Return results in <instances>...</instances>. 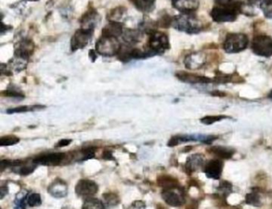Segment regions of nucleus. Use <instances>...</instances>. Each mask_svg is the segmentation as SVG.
<instances>
[{
	"mask_svg": "<svg viewBox=\"0 0 272 209\" xmlns=\"http://www.w3.org/2000/svg\"><path fill=\"white\" fill-rule=\"evenodd\" d=\"M172 27L185 33L198 34L203 29L201 21L192 14H180L172 18Z\"/></svg>",
	"mask_w": 272,
	"mask_h": 209,
	"instance_id": "obj_1",
	"label": "nucleus"
},
{
	"mask_svg": "<svg viewBox=\"0 0 272 209\" xmlns=\"http://www.w3.org/2000/svg\"><path fill=\"white\" fill-rule=\"evenodd\" d=\"M243 8L215 5L210 11V16L217 23L235 22L238 15L242 13Z\"/></svg>",
	"mask_w": 272,
	"mask_h": 209,
	"instance_id": "obj_2",
	"label": "nucleus"
},
{
	"mask_svg": "<svg viewBox=\"0 0 272 209\" xmlns=\"http://www.w3.org/2000/svg\"><path fill=\"white\" fill-rule=\"evenodd\" d=\"M120 45L117 38L102 36L95 45L97 53L105 57L117 55L120 51Z\"/></svg>",
	"mask_w": 272,
	"mask_h": 209,
	"instance_id": "obj_3",
	"label": "nucleus"
},
{
	"mask_svg": "<svg viewBox=\"0 0 272 209\" xmlns=\"http://www.w3.org/2000/svg\"><path fill=\"white\" fill-rule=\"evenodd\" d=\"M248 36L245 34H228L224 40L223 48L228 54H236L248 47Z\"/></svg>",
	"mask_w": 272,
	"mask_h": 209,
	"instance_id": "obj_4",
	"label": "nucleus"
},
{
	"mask_svg": "<svg viewBox=\"0 0 272 209\" xmlns=\"http://www.w3.org/2000/svg\"><path fill=\"white\" fill-rule=\"evenodd\" d=\"M147 47L152 54H163L170 48L169 38L163 32L154 31L149 35Z\"/></svg>",
	"mask_w": 272,
	"mask_h": 209,
	"instance_id": "obj_5",
	"label": "nucleus"
},
{
	"mask_svg": "<svg viewBox=\"0 0 272 209\" xmlns=\"http://www.w3.org/2000/svg\"><path fill=\"white\" fill-rule=\"evenodd\" d=\"M252 50L260 57L272 56V38L267 35H258L252 39Z\"/></svg>",
	"mask_w": 272,
	"mask_h": 209,
	"instance_id": "obj_6",
	"label": "nucleus"
},
{
	"mask_svg": "<svg viewBox=\"0 0 272 209\" xmlns=\"http://www.w3.org/2000/svg\"><path fill=\"white\" fill-rule=\"evenodd\" d=\"M161 196L165 203L172 207H180L183 205L185 202L183 192L179 189V187L164 189L161 193Z\"/></svg>",
	"mask_w": 272,
	"mask_h": 209,
	"instance_id": "obj_7",
	"label": "nucleus"
},
{
	"mask_svg": "<svg viewBox=\"0 0 272 209\" xmlns=\"http://www.w3.org/2000/svg\"><path fill=\"white\" fill-rule=\"evenodd\" d=\"M98 185L91 180H80L75 186V193L82 198H90L98 193Z\"/></svg>",
	"mask_w": 272,
	"mask_h": 209,
	"instance_id": "obj_8",
	"label": "nucleus"
},
{
	"mask_svg": "<svg viewBox=\"0 0 272 209\" xmlns=\"http://www.w3.org/2000/svg\"><path fill=\"white\" fill-rule=\"evenodd\" d=\"M94 31L79 29L74 33L71 41V50L73 51L85 48L90 41Z\"/></svg>",
	"mask_w": 272,
	"mask_h": 209,
	"instance_id": "obj_9",
	"label": "nucleus"
},
{
	"mask_svg": "<svg viewBox=\"0 0 272 209\" xmlns=\"http://www.w3.org/2000/svg\"><path fill=\"white\" fill-rule=\"evenodd\" d=\"M67 155L63 153H53V154H43L33 160L36 165H46V166H56L59 165L65 161Z\"/></svg>",
	"mask_w": 272,
	"mask_h": 209,
	"instance_id": "obj_10",
	"label": "nucleus"
},
{
	"mask_svg": "<svg viewBox=\"0 0 272 209\" xmlns=\"http://www.w3.org/2000/svg\"><path fill=\"white\" fill-rule=\"evenodd\" d=\"M184 63L185 67L189 70H199L205 65L207 57L202 52H195L186 56Z\"/></svg>",
	"mask_w": 272,
	"mask_h": 209,
	"instance_id": "obj_11",
	"label": "nucleus"
},
{
	"mask_svg": "<svg viewBox=\"0 0 272 209\" xmlns=\"http://www.w3.org/2000/svg\"><path fill=\"white\" fill-rule=\"evenodd\" d=\"M172 4L182 14H192L200 7V0H172Z\"/></svg>",
	"mask_w": 272,
	"mask_h": 209,
	"instance_id": "obj_12",
	"label": "nucleus"
},
{
	"mask_svg": "<svg viewBox=\"0 0 272 209\" xmlns=\"http://www.w3.org/2000/svg\"><path fill=\"white\" fill-rule=\"evenodd\" d=\"M48 193L54 198H64L68 193V186L64 181L57 178L49 186Z\"/></svg>",
	"mask_w": 272,
	"mask_h": 209,
	"instance_id": "obj_13",
	"label": "nucleus"
},
{
	"mask_svg": "<svg viewBox=\"0 0 272 209\" xmlns=\"http://www.w3.org/2000/svg\"><path fill=\"white\" fill-rule=\"evenodd\" d=\"M34 48H35V46H34L33 42L28 39H23L19 42L18 46L15 47V57L27 60L33 54Z\"/></svg>",
	"mask_w": 272,
	"mask_h": 209,
	"instance_id": "obj_14",
	"label": "nucleus"
},
{
	"mask_svg": "<svg viewBox=\"0 0 272 209\" xmlns=\"http://www.w3.org/2000/svg\"><path fill=\"white\" fill-rule=\"evenodd\" d=\"M223 161L221 160H211L204 167L206 176L211 179L218 180L221 178L223 171Z\"/></svg>",
	"mask_w": 272,
	"mask_h": 209,
	"instance_id": "obj_15",
	"label": "nucleus"
},
{
	"mask_svg": "<svg viewBox=\"0 0 272 209\" xmlns=\"http://www.w3.org/2000/svg\"><path fill=\"white\" fill-rule=\"evenodd\" d=\"M176 76L182 82H187V83L207 84L211 82V78H207V77L201 76L198 74H189L185 71H179L176 73Z\"/></svg>",
	"mask_w": 272,
	"mask_h": 209,
	"instance_id": "obj_16",
	"label": "nucleus"
},
{
	"mask_svg": "<svg viewBox=\"0 0 272 209\" xmlns=\"http://www.w3.org/2000/svg\"><path fill=\"white\" fill-rule=\"evenodd\" d=\"M123 25L119 22L110 21L102 30V36H110V37L118 38L123 36Z\"/></svg>",
	"mask_w": 272,
	"mask_h": 209,
	"instance_id": "obj_17",
	"label": "nucleus"
},
{
	"mask_svg": "<svg viewBox=\"0 0 272 209\" xmlns=\"http://www.w3.org/2000/svg\"><path fill=\"white\" fill-rule=\"evenodd\" d=\"M99 15L97 13V11H89L87 13L82 16V29L85 30L94 31L97 22H98Z\"/></svg>",
	"mask_w": 272,
	"mask_h": 209,
	"instance_id": "obj_18",
	"label": "nucleus"
},
{
	"mask_svg": "<svg viewBox=\"0 0 272 209\" xmlns=\"http://www.w3.org/2000/svg\"><path fill=\"white\" fill-rule=\"evenodd\" d=\"M204 156L201 154H194L188 158L186 162V168L188 172H193L201 168L204 164Z\"/></svg>",
	"mask_w": 272,
	"mask_h": 209,
	"instance_id": "obj_19",
	"label": "nucleus"
},
{
	"mask_svg": "<svg viewBox=\"0 0 272 209\" xmlns=\"http://www.w3.org/2000/svg\"><path fill=\"white\" fill-rule=\"evenodd\" d=\"M123 40L130 46L137 44L141 39V32L138 30L127 29L123 34Z\"/></svg>",
	"mask_w": 272,
	"mask_h": 209,
	"instance_id": "obj_20",
	"label": "nucleus"
},
{
	"mask_svg": "<svg viewBox=\"0 0 272 209\" xmlns=\"http://www.w3.org/2000/svg\"><path fill=\"white\" fill-rule=\"evenodd\" d=\"M133 4L138 11L149 13L155 8L156 0H133Z\"/></svg>",
	"mask_w": 272,
	"mask_h": 209,
	"instance_id": "obj_21",
	"label": "nucleus"
},
{
	"mask_svg": "<svg viewBox=\"0 0 272 209\" xmlns=\"http://www.w3.org/2000/svg\"><path fill=\"white\" fill-rule=\"evenodd\" d=\"M211 154L218 156L223 159H229L234 154V150L224 146H214L210 148Z\"/></svg>",
	"mask_w": 272,
	"mask_h": 209,
	"instance_id": "obj_22",
	"label": "nucleus"
},
{
	"mask_svg": "<svg viewBox=\"0 0 272 209\" xmlns=\"http://www.w3.org/2000/svg\"><path fill=\"white\" fill-rule=\"evenodd\" d=\"M82 209H105V204L102 200L94 197L85 199Z\"/></svg>",
	"mask_w": 272,
	"mask_h": 209,
	"instance_id": "obj_23",
	"label": "nucleus"
},
{
	"mask_svg": "<svg viewBox=\"0 0 272 209\" xmlns=\"http://www.w3.org/2000/svg\"><path fill=\"white\" fill-rule=\"evenodd\" d=\"M158 185L161 187H163L164 189H172V188L178 187V182L174 178L170 176H161L158 179Z\"/></svg>",
	"mask_w": 272,
	"mask_h": 209,
	"instance_id": "obj_24",
	"label": "nucleus"
},
{
	"mask_svg": "<svg viewBox=\"0 0 272 209\" xmlns=\"http://www.w3.org/2000/svg\"><path fill=\"white\" fill-rule=\"evenodd\" d=\"M259 8L266 18L272 19V0H262L259 3Z\"/></svg>",
	"mask_w": 272,
	"mask_h": 209,
	"instance_id": "obj_25",
	"label": "nucleus"
},
{
	"mask_svg": "<svg viewBox=\"0 0 272 209\" xmlns=\"http://www.w3.org/2000/svg\"><path fill=\"white\" fill-rule=\"evenodd\" d=\"M216 5L225 6V7H235L243 8L244 2L242 0H214Z\"/></svg>",
	"mask_w": 272,
	"mask_h": 209,
	"instance_id": "obj_26",
	"label": "nucleus"
},
{
	"mask_svg": "<svg viewBox=\"0 0 272 209\" xmlns=\"http://www.w3.org/2000/svg\"><path fill=\"white\" fill-rule=\"evenodd\" d=\"M43 108H44V106H19V107H16V108H14V109H8V113H25V112L35 111V110H38V109H43Z\"/></svg>",
	"mask_w": 272,
	"mask_h": 209,
	"instance_id": "obj_27",
	"label": "nucleus"
},
{
	"mask_svg": "<svg viewBox=\"0 0 272 209\" xmlns=\"http://www.w3.org/2000/svg\"><path fill=\"white\" fill-rule=\"evenodd\" d=\"M19 142V137L13 135L4 136L0 138V146H11Z\"/></svg>",
	"mask_w": 272,
	"mask_h": 209,
	"instance_id": "obj_28",
	"label": "nucleus"
},
{
	"mask_svg": "<svg viewBox=\"0 0 272 209\" xmlns=\"http://www.w3.org/2000/svg\"><path fill=\"white\" fill-rule=\"evenodd\" d=\"M27 204L30 207H39L42 204L41 195L39 193H32L27 197Z\"/></svg>",
	"mask_w": 272,
	"mask_h": 209,
	"instance_id": "obj_29",
	"label": "nucleus"
},
{
	"mask_svg": "<svg viewBox=\"0 0 272 209\" xmlns=\"http://www.w3.org/2000/svg\"><path fill=\"white\" fill-rule=\"evenodd\" d=\"M225 118H228L225 115H211V116H206L200 119V122L205 125H211Z\"/></svg>",
	"mask_w": 272,
	"mask_h": 209,
	"instance_id": "obj_30",
	"label": "nucleus"
},
{
	"mask_svg": "<svg viewBox=\"0 0 272 209\" xmlns=\"http://www.w3.org/2000/svg\"><path fill=\"white\" fill-rule=\"evenodd\" d=\"M246 202L250 205L259 206L261 204L259 196L256 193H248L246 196Z\"/></svg>",
	"mask_w": 272,
	"mask_h": 209,
	"instance_id": "obj_31",
	"label": "nucleus"
},
{
	"mask_svg": "<svg viewBox=\"0 0 272 209\" xmlns=\"http://www.w3.org/2000/svg\"><path fill=\"white\" fill-rule=\"evenodd\" d=\"M104 200L106 201V205L114 206L118 204L119 199L117 195L113 194V193H106L103 196Z\"/></svg>",
	"mask_w": 272,
	"mask_h": 209,
	"instance_id": "obj_32",
	"label": "nucleus"
},
{
	"mask_svg": "<svg viewBox=\"0 0 272 209\" xmlns=\"http://www.w3.org/2000/svg\"><path fill=\"white\" fill-rule=\"evenodd\" d=\"M232 74H220L216 75V78L213 79V81L217 83H227V82H231L232 80Z\"/></svg>",
	"mask_w": 272,
	"mask_h": 209,
	"instance_id": "obj_33",
	"label": "nucleus"
},
{
	"mask_svg": "<svg viewBox=\"0 0 272 209\" xmlns=\"http://www.w3.org/2000/svg\"><path fill=\"white\" fill-rule=\"evenodd\" d=\"M27 193L23 195L21 198L16 197L15 201V209H26L27 204Z\"/></svg>",
	"mask_w": 272,
	"mask_h": 209,
	"instance_id": "obj_34",
	"label": "nucleus"
},
{
	"mask_svg": "<svg viewBox=\"0 0 272 209\" xmlns=\"http://www.w3.org/2000/svg\"><path fill=\"white\" fill-rule=\"evenodd\" d=\"M123 8H119V9H115L114 11H112L110 14V21H115V22H118L119 19L123 15Z\"/></svg>",
	"mask_w": 272,
	"mask_h": 209,
	"instance_id": "obj_35",
	"label": "nucleus"
},
{
	"mask_svg": "<svg viewBox=\"0 0 272 209\" xmlns=\"http://www.w3.org/2000/svg\"><path fill=\"white\" fill-rule=\"evenodd\" d=\"M6 96L11 97V98H24V96L20 94V93L17 92L15 91H6Z\"/></svg>",
	"mask_w": 272,
	"mask_h": 209,
	"instance_id": "obj_36",
	"label": "nucleus"
},
{
	"mask_svg": "<svg viewBox=\"0 0 272 209\" xmlns=\"http://www.w3.org/2000/svg\"><path fill=\"white\" fill-rule=\"evenodd\" d=\"M71 142H72V140H70V139H63V140H60V141L56 144L55 146L57 147V148L67 146V145H69Z\"/></svg>",
	"mask_w": 272,
	"mask_h": 209,
	"instance_id": "obj_37",
	"label": "nucleus"
},
{
	"mask_svg": "<svg viewBox=\"0 0 272 209\" xmlns=\"http://www.w3.org/2000/svg\"><path fill=\"white\" fill-rule=\"evenodd\" d=\"M8 189L7 186H1V189H0V197H1V199H4V196H6V195H8Z\"/></svg>",
	"mask_w": 272,
	"mask_h": 209,
	"instance_id": "obj_38",
	"label": "nucleus"
},
{
	"mask_svg": "<svg viewBox=\"0 0 272 209\" xmlns=\"http://www.w3.org/2000/svg\"><path fill=\"white\" fill-rule=\"evenodd\" d=\"M262 0H248V3L249 4H256L258 2H261Z\"/></svg>",
	"mask_w": 272,
	"mask_h": 209,
	"instance_id": "obj_39",
	"label": "nucleus"
},
{
	"mask_svg": "<svg viewBox=\"0 0 272 209\" xmlns=\"http://www.w3.org/2000/svg\"><path fill=\"white\" fill-rule=\"evenodd\" d=\"M268 98H272V91H270V94L268 95Z\"/></svg>",
	"mask_w": 272,
	"mask_h": 209,
	"instance_id": "obj_40",
	"label": "nucleus"
},
{
	"mask_svg": "<svg viewBox=\"0 0 272 209\" xmlns=\"http://www.w3.org/2000/svg\"><path fill=\"white\" fill-rule=\"evenodd\" d=\"M27 1H30V2H37L39 0H27Z\"/></svg>",
	"mask_w": 272,
	"mask_h": 209,
	"instance_id": "obj_41",
	"label": "nucleus"
}]
</instances>
